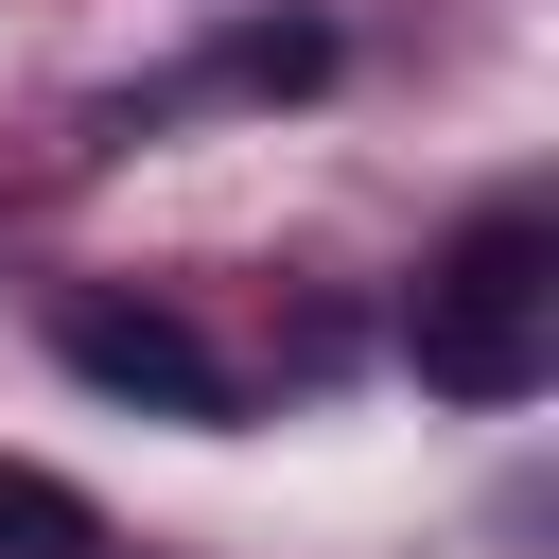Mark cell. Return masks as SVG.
Returning a JSON list of instances; mask_svg holds the SVG:
<instances>
[{
  "instance_id": "1",
  "label": "cell",
  "mask_w": 559,
  "mask_h": 559,
  "mask_svg": "<svg viewBox=\"0 0 559 559\" xmlns=\"http://www.w3.org/2000/svg\"><path fill=\"white\" fill-rule=\"evenodd\" d=\"M402 367H419L437 402H524V384L559 367V210H542V192H489V210L419 262Z\"/></svg>"
},
{
  "instance_id": "2",
  "label": "cell",
  "mask_w": 559,
  "mask_h": 559,
  "mask_svg": "<svg viewBox=\"0 0 559 559\" xmlns=\"http://www.w3.org/2000/svg\"><path fill=\"white\" fill-rule=\"evenodd\" d=\"M52 349H70V384H105V402H140V419H192V437H227L245 419V384H227V349L175 314V297H52Z\"/></svg>"
},
{
  "instance_id": "3",
  "label": "cell",
  "mask_w": 559,
  "mask_h": 559,
  "mask_svg": "<svg viewBox=\"0 0 559 559\" xmlns=\"http://www.w3.org/2000/svg\"><path fill=\"white\" fill-rule=\"evenodd\" d=\"M0 559H105L87 489H52V472H0Z\"/></svg>"
},
{
  "instance_id": "4",
  "label": "cell",
  "mask_w": 559,
  "mask_h": 559,
  "mask_svg": "<svg viewBox=\"0 0 559 559\" xmlns=\"http://www.w3.org/2000/svg\"><path fill=\"white\" fill-rule=\"evenodd\" d=\"M210 87H332V35H314V17H245V35L210 52Z\"/></svg>"
}]
</instances>
